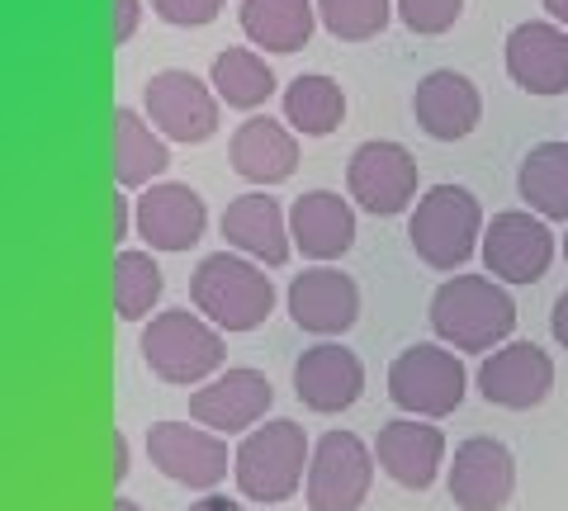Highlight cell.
Segmentation results:
<instances>
[{"instance_id": "cb8c5ba5", "label": "cell", "mask_w": 568, "mask_h": 511, "mask_svg": "<svg viewBox=\"0 0 568 511\" xmlns=\"http://www.w3.org/2000/svg\"><path fill=\"white\" fill-rule=\"evenodd\" d=\"M171 166V143L148 123V114L119 104L114 110V185L119 190H148L162 181Z\"/></svg>"}, {"instance_id": "44dd1931", "label": "cell", "mask_w": 568, "mask_h": 511, "mask_svg": "<svg viewBox=\"0 0 568 511\" xmlns=\"http://www.w3.org/2000/svg\"><path fill=\"white\" fill-rule=\"evenodd\" d=\"M223 237L237 256L256 260V266H284L294 252L290 237V214L280 208V200H271L265 190H252V195H237L223 208Z\"/></svg>"}, {"instance_id": "5bb4252c", "label": "cell", "mask_w": 568, "mask_h": 511, "mask_svg": "<svg viewBox=\"0 0 568 511\" xmlns=\"http://www.w3.org/2000/svg\"><path fill=\"white\" fill-rule=\"evenodd\" d=\"M549 389H555V360L536 341H507L478 365V394L493 408L530 412L549 398Z\"/></svg>"}, {"instance_id": "ba28073f", "label": "cell", "mask_w": 568, "mask_h": 511, "mask_svg": "<svg viewBox=\"0 0 568 511\" xmlns=\"http://www.w3.org/2000/svg\"><path fill=\"white\" fill-rule=\"evenodd\" d=\"M346 200H355L375 218L407 214L417 195V156L394 137H369L346 162Z\"/></svg>"}, {"instance_id": "9c48e42d", "label": "cell", "mask_w": 568, "mask_h": 511, "mask_svg": "<svg viewBox=\"0 0 568 511\" xmlns=\"http://www.w3.org/2000/svg\"><path fill=\"white\" fill-rule=\"evenodd\" d=\"M375 450L365 446L355 431H327L313 446V464H308V507L313 511H355L369 498L375 483Z\"/></svg>"}, {"instance_id": "52a82bcc", "label": "cell", "mask_w": 568, "mask_h": 511, "mask_svg": "<svg viewBox=\"0 0 568 511\" xmlns=\"http://www.w3.org/2000/svg\"><path fill=\"white\" fill-rule=\"evenodd\" d=\"M142 114L166 143H209L219 133L223 100L213 95L209 81L185 72V67H166L142 85Z\"/></svg>"}, {"instance_id": "5b68a950", "label": "cell", "mask_w": 568, "mask_h": 511, "mask_svg": "<svg viewBox=\"0 0 568 511\" xmlns=\"http://www.w3.org/2000/svg\"><path fill=\"white\" fill-rule=\"evenodd\" d=\"M223 331L204 313L166 308L142 327V360L166 384H209V375L223 369Z\"/></svg>"}, {"instance_id": "30bf717a", "label": "cell", "mask_w": 568, "mask_h": 511, "mask_svg": "<svg viewBox=\"0 0 568 511\" xmlns=\"http://www.w3.org/2000/svg\"><path fill=\"white\" fill-rule=\"evenodd\" d=\"M478 252H484V266L493 279H503V285H536V279H545L549 260H555V233L530 208H507V214L488 218Z\"/></svg>"}, {"instance_id": "484cf974", "label": "cell", "mask_w": 568, "mask_h": 511, "mask_svg": "<svg viewBox=\"0 0 568 511\" xmlns=\"http://www.w3.org/2000/svg\"><path fill=\"white\" fill-rule=\"evenodd\" d=\"M517 195L545 223H568V143H536L517 166Z\"/></svg>"}, {"instance_id": "3957f363", "label": "cell", "mask_w": 568, "mask_h": 511, "mask_svg": "<svg viewBox=\"0 0 568 511\" xmlns=\"http://www.w3.org/2000/svg\"><path fill=\"white\" fill-rule=\"evenodd\" d=\"M194 313H204L219 331H256L275 308V285L256 260L237 252H213L190 275Z\"/></svg>"}, {"instance_id": "d4e9b609", "label": "cell", "mask_w": 568, "mask_h": 511, "mask_svg": "<svg viewBox=\"0 0 568 511\" xmlns=\"http://www.w3.org/2000/svg\"><path fill=\"white\" fill-rule=\"evenodd\" d=\"M237 20H242V33L252 39V48L298 52V48H308L317 29V0H242Z\"/></svg>"}, {"instance_id": "603a6c76", "label": "cell", "mask_w": 568, "mask_h": 511, "mask_svg": "<svg viewBox=\"0 0 568 511\" xmlns=\"http://www.w3.org/2000/svg\"><path fill=\"white\" fill-rule=\"evenodd\" d=\"M290 237L308 260H317V266L342 260L355 246L351 200H342L336 190H308V195H298L290 208Z\"/></svg>"}, {"instance_id": "d590c367", "label": "cell", "mask_w": 568, "mask_h": 511, "mask_svg": "<svg viewBox=\"0 0 568 511\" xmlns=\"http://www.w3.org/2000/svg\"><path fill=\"white\" fill-rule=\"evenodd\" d=\"M185 511H246V507H242V502H233V498H223V492H209V498L190 502Z\"/></svg>"}, {"instance_id": "6da1fadb", "label": "cell", "mask_w": 568, "mask_h": 511, "mask_svg": "<svg viewBox=\"0 0 568 511\" xmlns=\"http://www.w3.org/2000/svg\"><path fill=\"white\" fill-rule=\"evenodd\" d=\"M432 331L450 350H493L517 331V304L493 275H455L432 294Z\"/></svg>"}, {"instance_id": "8d00e7d4", "label": "cell", "mask_w": 568, "mask_h": 511, "mask_svg": "<svg viewBox=\"0 0 568 511\" xmlns=\"http://www.w3.org/2000/svg\"><path fill=\"white\" fill-rule=\"evenodd\" d=\"M129 479V436H114V483H123Z\"/></svg>"}, {"instance_id": "8992f818", "label": "cell", "mask_w": 568, "mask_h": 511, "mask_svg": "<svg viewBox=\"0 0 568 511\" xmlns=\"http://www.w3.org/2000/svg\"><path fill=\"white\" fill-rule=\"evenodd\" d=\"M469 394V375L450 346H407L398 350V360L388 365V398L398 402L407 417L436 421L450 417Z\"/></svg>"}, {"instance_id": "9a60e30c", "label": "cell", "mask_w": 568, "mask_h": 511, "mask_svg": "<svg viewBox=\"0 0 568 511\" xmlns=\"http://www.w3.org/2000/svg\"><path fill=\"white\" fill-rule=\"evenodd\" d=\"M138 227L133 233L148 242V252H190L209 227L204 195L181 181H156L133 200Z\"/></svg>"}, {"instance_id": "f35d334b", "label": "cell", "mask_w": 568, "mask_h": 511, "mask_svg": "<svg viewBox=\"0 0 568 511\" xmlns=\"http://www.w3.org/2000/svg\"><path fill=\"white\" fill-rule=\"evenodd\" d=\"M114 511H142V507H138V502H123V498H119V502H114Z\"/></svg>"}, {"instance_id": "8fae6325", "label": "cell", "mask_w": 568, "mask_h": 511, "mask_svg": "<svg viewBox=\"0 0 568 511\" xmlns=\"http://www.w3.org/2000/svg\"><path fill=\"white\" fill-rule=\"evenodd\" d=\"M148 460L166 473L171 483L185 488H219L227 479L237 454H227V440L219 431L200 427V421H156L148 431Z\"/></svg>"}, {"instance_id": "277c9868", "label": "cell", "mask_w": 568, "mask_h": 511, "mask_svg": "<svg viewBox=\"0 0 568 511\" xmlns=\"http://www.w3.org/2000/svg\"><path fill=\"white\" fill-rule=\"evenodd\" d=\"M233 479L242 488V498L252 502H290L298 488L308 483V464H313V446L298 421L275 417L265 427L246 431L242 446L233 450Z\"/></svg>"}, {"instance_id": "1f68e13d", "label": "cell", "mask_w": 568, "mask_h": 511, "mask_svg": "<svg viewBox=\"0 0 568 511\" xmlns=\"http://www.w3.org/2000/svg\"><path fill=\"white\" fill-rule=\"evenodd\" d=\"M223 0H152V14L162 24H175V29H204L219 20Z\"/></svg>"}, {"instance_id": "7c38bea8", "label": "cell", "mask_w": 568, "mask_h": 511, "mask_svg": "<svg viewBox=\"0 0 568 511\" xmlns=\"http://www.w3.org/2000/svg\"><path fill=\"white\" fill-rule=\"evenodd\" d=\"M450 502L465 511H503L517 492V460L503 440L493 436H469L465 446H455V460L446 473Z\"/></svg>"}, {"instance_id": "f1b7e54d", "label": "cell", "mask_w": 568, "mask_h": 511, "mask_svg": "<svg viewBox=\"0 0 568 511\" xmlns=\"http://www.w3.org/2000/svg\"><path fill=\"white\" fill-rule=\"evenodd\" d=\"M162 266H156L152 252H119L114 256V313L123 323H142V317H156L152 308L162 304Z\"/></svg>"}, {"instance_id": "ac0fdd59", "label": "cell", "mask_w": 568, "mask_h": 511, "mask_svg": "<svg viewBox=\"0 0 568 511\" xmlns=\"http://www.w3.org/2000/svg\"><path fill=\"white\" fill-rule=\"evenodd\" d=\"M507 76L526 95L568 91V29L555 20H526L507 33Z\"/></svg>"}, {"instance_id": "ffe728a7", "label": "cell", "mask_w": 568, "mask_h": 511, "mask_svg": "<svg viewBox=\"0 0 568 511\" xmlns=\"http://www.w3.org/2000/svg\"><path fill=\"white\" fill-rule=\"evenodd\" d=\"M375 460L398 488L426 492L436 483L440 464H446V436L422 417H398V421H388V427H379Z\"/></svg>"}, {"instance_id": "f546056e", "label": "cell", "mask_w": 568, "mask_h": 511, "mask_svg": "<svg viewBox=\"0 0 568 511\" xmlns=\"http://www.w3.org/2000/svg\"><path fill=\"white\" fill-rule=\"evenodd\" d=\"M394 14H398L394 0H317V20H323V29L342 43L379 39Z\"/></svg>"}, {"instance_id": "836d02e7", "label": "cell", "mask_w": 568, "mask_h": 511, "mask_svg": "<svg viewBox=\"0 0 568 511\" xmlns=\"http://www.w3.org/2000/svg\"><path fill=\"white\" fill-rule=\"evenodd\" d=\"M549 331H555V341L568 350V289L555 298V313H549Z\"/></svg>"}, {"instance_id": "d6a6232c", "label": "cell", "mask_w": 568, "mask_h": 511, "mask_svg": "<svg viewBox=\"0 0 568 511\" xmlns=\"http://www.w3.org/2000/svg\"><path fill=\"white\" fill-rule=\"evenodd\" d=\"M142 24V0H114V43H129Z\"/></svg>"}, {"instance_id": "7402d4cb", "label": "cell", "mask_w": 568, "mask_h": 511, "mask_svg": "<svg viewBox=\"0 0 568 511\" xmlns=\"http://www.w3.org/2000/svg\"><path fill=\"white\" fill-rule=\"evenodd\" d=\"M227 162L242 181L280 185L298 171V133L271 114H252L246 123H237L233 143H227Z\"/></svg>"}, {"instance_id": "e575fe53", "label": "cell", "mask_w": 568, "mask_h": 511, "mask_svg": "<svg viewBox=\"0 0 568 511\" xmlns=\"http://www.w3.org/2000/svg\"><path fill=\"white\" fill-rule=\"evenodd\" d=\"M129 227H138L133 204L123 200V195H114V242H123V237H129Z\"/></svg>"}, {"instance_id": "e0dca14e", "label": "cell", "mask_w": 568, "mask_h": 511, "mask_svg": "<svg viewBox=\"0 0 568 511\" xmlns=\"http://www.w3.org/2000/svg\"><path fill=\"white\" fill-rule=\"evenodd\" d=\"M294 394L313 412H346L365 394V365L346 346L317 341L294 360Z\"/></svg>"}, {"instance_id": "d6986e66", "label": "cell", "mask_w": 568, "mask_h": 511, "mask_svg": "<svg viewBox=\"0 0 568 511\" xmlns=\"http://www.w3.org/2000/svg\"><path fill=\"white\" fill-rule=\"evenodd\" d=\"M290 317H294V327L313 331V337H342V331L355 327V317H361V289L336 266H313L304 275H294Z\"/></svg>"}, {"instance_id": "74e56055", "label": "cell", "mask_w": 568, "mask_h": 511, "mask_svg": "<svg viewBox=\"0 0 568 511\" xmlns=\"http://www.w3.org/2000/svg\"><path fill=\"white\" fill-rule=\"evenodd\" d=\"M540 6L549 10V20H555V24H564V29H568V0H540Z\"/></svg>"}, {"instance_id": "4316f807", "label": "cell", "mask_w": 568, "mask_h": 511, "mask_svg": "<svg viewBox=\"0 0 568 511\" xmlns=\"http://www.w3.org/2000/svg\"><path fill=\"white\" fill-rule=\"evenodd\" d=\"M346 119V91L327 72H304L284 85V123L304 137H327Z\"/></svg>"}, {"instance_id": "ab89813d", "label": "cell", "mask_w": 568, "mask_h": 511, "mask_svg": "<svg viewBox=\"0 0 568 511\" xmlns=\"http://www.w3.org/2000/svg\"><path fill=\"white\" fill-rule=\"evenodd\" d=\"M564 260H568V237H564Z\"/></svg>"}, {"instance_id": "83f0119b", "label": "cell", "mask_w": 568, "mask_h": 511, "mask_svg": "<svg viewBox=\"0 0 568 511\" xmlns=\"http://www.w3.org/2000/svg\"><path fill=\"white\" fill-rule=\"evenodd\" d=\"M209 85L227 110H261L275 95V72L256 48H223L209 67Z\"/></svg>"}, {"instance_id": "7a4b0ae2", "label": "cell", "mask_w": 568, "mask_h": 511, "mask_svg": "<svg viewBox=\"0 0 568 511\" xmlns=\"http://www.w3.org/2000/svg\"><path fill=\"white\" fill-rule=\"evenodd\" d=\"M484 204L474 190L440 181L422 190V200L407 214V242L432 270H459L484 246Z\"/></svg>"}, {"instance_id": "4dcf8cb0", "label": "cell", "mask_w": 568, "mask_h": 511, "mask_svg": "<svg viewBox=\"0 0 568 511\" xmlns=\"http://www.w3.org/2000/svg\"><path fill=\"white\" fill-rule=\"evenodd\" d=\"M394 6H398V20L413 33H422V39L455 29L459 14H465V0H394Z\"/></svg>"}, {"instance_id": "2e32d148", "label": "cell", "mask_w": 568, "mask_h": 511, "mask_svg": "<svg viewBox=\"0 0 568 511\" xmlns=\"http://www.w3.org/2000/svg\"><path fill=\"white\" fill-rule=\"evenodd\" d=\"M413 119L426 137H436V143H459V137H469L478 129V119H484V95H478V85L465 72L436 67V72H426L417 81Z\"/></svg>"}, {"instance_id": "4fadbf2b", "label": "cell", "mask_w": 568, "mask_h": 511, "mask_svg": "<svg viewBox=\"0 0 568 511\" xmlns=\"http://www.w3.org/2000/svg\"><path fill=\"white\" fill-rule=\"evenodd\" d=\"M275 402V389L261 369H223L209 384L190 394V417L200 427L219 431V436H237V431H256V421H265Z\"/></svg>"}]
</instances>
